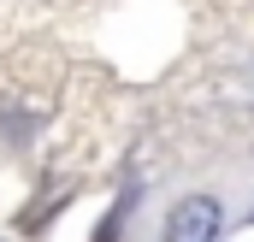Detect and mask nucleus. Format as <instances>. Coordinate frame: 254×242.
Wrapping results in <instances>:
<instances>
[{
  "label": "nucleus",
  "instance_id": "f257e3e1",
  "mask_svg": "<svg viewBox=\"0 0 254 242\" xmlns=\"http://www.w3.org/2000/svg\"><path fill=\"white\" fill-rule=\"evenodd\" d=\"M219 237V201L213 195H190L172 207L166 219V242H213Z\"/></svg>",
  "mask_w": 254,
  "mask_h": 242
}]
</instances>
